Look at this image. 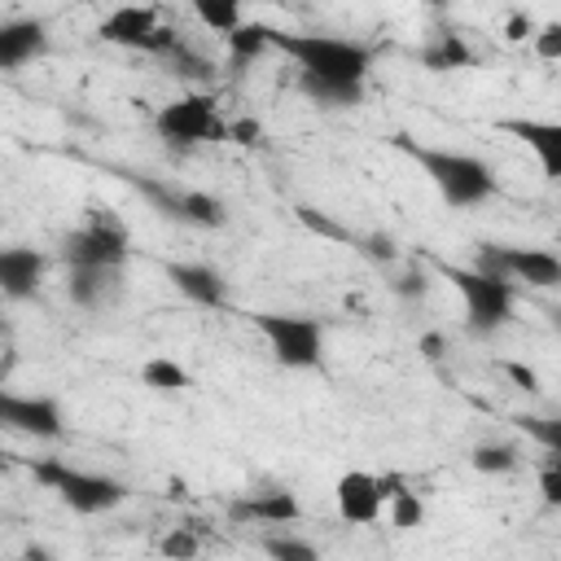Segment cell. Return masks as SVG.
Returning <instances> with one entry per match:
<instances>
[{
	"instance_id": "cell-1",
	"label": "cell",
	"mask_w": 561,
	"mask_h": 561,
	"mask_svg": "<svg viewBox=\"0 0 561 561\" xmlns=\"http://www.w3.org/2000/svg\"><path fill=\"white\" fill-rule=\"evenodd\" d=\"M272 53L298 66L302 88L324 105H359L364 83L373 70V48L346 35H316V31H280L272 26Z\"/></svg>"
},
{
	"instance_id": "cell-2",
	"label": "cell",
	"mask_w": 561,
	"mask_h": 561,
	"mask_svg": "<svg viewBox=\"0 0 561 561\" xmlns=\"http://www.w3.org/2000/svg\"><path fill=\"white\" fill-rule=\"evenodd\" d=\"M394 149H403L421 171L425 180L438 188V197L456 210H469V206H482L491 193H495V171L473 158V153H460V149H438V145H416L412 136H394Z\"/></svg>"
},
{
	"instance_id": "cell-3",
	"label": "cell",
	"mask_w": 561,
	"mask_h": 561,
	"mask_svg": "<svg viewBox=\"0 0 561 561\" xmlns=\"http://www.w3.org/2000/svg\"><path fill=\"white\" fill-rule=\"evenodd\" d=\"M31 478L44 491H53L79 517H101V513H110V508H118L127 500V486L118 478L92 473V469H75V465L53 460V456L48 460H31Z\"/></svg>"
},
{
	"instance_id": "cell-4",
	"label": "cell",
	"mask_w": 561,
	"mask_h": 561,
	"mask_svg": "<svg viewBox=\"0 0 561 561\" xmlns=\"http://www.w3.org/2000/svg\"><path fill=\"white\" fill-rule=\"evenodd\" d=\"M447 280L456 285V294L465 298V329L473 337H491L513 320V302H517V285L500 272L486 267H447Z\"/></svg>"
},
{
	"instance_id": "cell-5",
	"label": "cell",
	"mask_w": 561,
	"mask_h": 561,
	"mask_svg": "<svg viewBox=\"0 0 561 561\" xmlns=\"http://www.w3.org/2000/svg\"><path fill=\"white\" fill-rule=\"evenodd\" d=\"M250 324L263 333L272 359L280 368H294V373H307V368H320L324 359V324L316 316H302V311H254Z\"/></svg>"
},
{
	"instance_id": "cell-6",
	"label": "cell",
	"mask_w": 561,
	"mask_h": 561,
	"mask_svg": "<svg viewBox=\"0 0 561 561\" xmlns=\"http://www.w3.org/2000/svg\"><path fill=\"white\" fill-rule=\"evenodd\" d=\"M153 131H158L167 145H180V149L228 140V123H224V114H219V101H215V92H202V88L171 96V101L153 114Z\"/></svg>"
},
{
	"instance_id": "cell-7",
	"label": "cell",
	"mask_w": 561,
	"mask_h": 561,
	"mask_svg": "<svg viewBox=\"0 0 561 561\" xmlns=\"http://www.w3.org/2000/svg\"><path fill=\"white\" fill-rule=\"evenodd\" d=\"M61 259H66V267H123L127 263V228H123V219L114 210H105V206H88L83 228L66 232Z\"/></svg>"
},
{
	"instance_id": "cell-8",
	"label": "cell",
	"mask_w": 561,
	"mask_h": 561,
	"mask_svg": "<svg viewBox=\"0 0 561 561\" xmlns=\"http://www.w3.org/2000/svg\"><path fill=\"white\" fill-rule=\"evenodd\" d=\"M131 184L162 219H175V224H188V228H224L228 224V206L215 193L180 188V184H167V180H153V175H131Z\"/></svg>"
},
{
	"instance_id": "cell-9",
	"label": "cell",
	"mask_w": 561,
	"mask_h": 561,
	"mask_svg": "<svg viewBox=\"0 0 561 561\" xmlns=\"http://www.w3.org/2000/svg\"><path fill=\"white\" fill-rule=\"evenodd\" d=\"M96 39L114 44V48H136V53H149V57H171L180 48V35L171 26L158 22V9L149 4H118L101 18L96 26Z\"/></svg>"
},
{
	"instance_id": "cell-10",
	"label": "cell",
	"mask_w": 561,
	"mask_h": 561,
	"mask_svg": "<svg viewBox=\"0 0 561 561\" xmlns=\"http://www.w3.org/2000/svg\"><path fill=\"white\" fill-rule=\"evenodd\" d=\"M478 267L508 276L513 285L526 289H561V254L539 250V245H500L482 241L478 245Z\"/></svg>"
},
{
	"instance_id": "cell-11",
	"label": "cell",
	"mask_w": 561,
	"mask_h": 561,
	"mask_svg": "<svg viewBox=\"0 0 561 561\" xmlns=\"http://www.w3.org/2000/svg\"><path fill=\"white\" fill-rule=\"evenodd\" d=\"M0 421L13 434L53 443L66 434V412L53 394H18V390H0Z\"/></svg>"
},
{
	"instance_id": "cell-12",
	"label": "cell",
	"mask_w": 561,
	"mask_h": 561,
	"mask_svg": "<svg viewBox=\"0 0 561 561\" xmlns=\"http://www.w3.org/2000/svg\"><path fill=\"white\" fill-rule=\"evenodd\" d=\"M333 504H337V517L351 522V526H373L386 508V491H381V478L368 473V469H346L337 482H333Z\"/></svg>"
},
{
	"instance_id": "cell-13",
	"label": "cell",
	"mask_w": 561,
	"mask_h": 561,
	"mask_svg": "<svg viewBox=\"0 0 561 561\" xmlns=\"http://www.w3.org/2000/svg\"><path fill=\"white\" fill-rule=\"evenodd\" d=\"M495 127L535 153L543 180L561 184V118H500Z\"/></svg>"
},
{
	"instance_id": "cell-14",
	"label": "cell",
	"mask_w": 561,
	"mask_h": 561,
	"mask_svg": "<svg viewBox=\"0 0 561 561\" xmlns=\"http://www.w3.org/2000/svg\"><path fill=\"white\" fill-rule=\"evenodd\" d=\"M48 276V254L35 250V245H9L0 254V289L9 302H22V298H35V289L44 285Z\"/></svg>"
},
{
	"instance_id": "cell-15",
	"label": "cell",
	"mask_w": 561,
	"mask_h": 561,
	"mask_svg": "<svg viewBox=\"0 0 561 561\" xmlns=\"http://www.w3.org/2000/svg\"><path fill=\"white\" fill-rule=\"evenodd\" d=\"M48 22L44 18H9L0 26V70H22L48 53Z\"/></svg>"
},
{
	"instance_id": "cell-16",
	"label": "cell",
	"mask_w": 561,
	"mask_h": 561,
	"mask_svg": "<svg viewBox=\"0 0 561 561\" xmlns=\"http://www.w3.org/2000/svg\"><path fill=\"white\" fill-rule=\"evenodd\" d=\"M167 280L197 307H224L228 302V280L210 263H167Z\"/></svg>"
},
{
	"instance_id": "cell-17",
	"label": "cell",
	"mask_w": 561,
	"mask_h": 561,
	"mask_svg": "<svg viewBox=\"0 0 561 561\" xmlns=\"http://www.w3.org/2000/svg\"><path fill=\"white\" fill-rule=\"evenodd\" d=\"M232 522H259V526H289L302 517V504L294 491H259V495H245L237 500L232 508Z\"/></svg>"
},
{
	"instance_id": "cell-18",
	"label": "cell",
	"mask_w": 561,
	"mask_h": 561,
	"mask_svg": "<svg viewBox=\"0 0 561 561\" xmlns=\"http://www.w3.org/2000/svg\"><path fill=\"white\" fill-rule=\"evenodd\" d=\"M118 285V267H66V294L75 307H101Z\"/></svg>"
},
{
	"instance_id": "cell-19",
	"label": "cell",
	"mask_w": 561,
	"mask_h": 561,
	"mask_svg": "<svg viewBox=\"0 0 561 561\" xmlns=\"http://www.w3.org/2000/svg\"><path fill=\"white\" fill-rule=\"evenodd\" d=\"M421 66L434 70V75H447V70L473 66V53H469V44H465L456 31H443V35H434V39L421 48Z\"/></svg>"
},
{
	"instance_id": "cell-20",
	"label": "cell",
	"mask_w": 561,
	"mask_h": 561,
	"mask_svg": "<svg viewBox=\"0 0 561 561\" xmlns=\"http://www.w3.org/2000/svg\"><path fill=\"white\" fill-rule=\"evenodd\" d=\"M381 491H386L390 526L412 530V526H421V522H425V504H421V495H416V491H408V486H403V478L386 473V478H381Z\"/></svg>"
},
{
	"instance_id": "cell-21",
	"label": "cell",
	"mask_w": 561,
	"mask_h": 561,
	"mask_svg": "<svg viewBox=\"0 0 561 561\" xmlns=\"http://www.w3.org/2000/svg\"><path fill=\"white\" fill-rule=\"evenodd\" d=\"M188 9H193V18L206 26V31H215V35H232L245 18H241V9H245V0H184Z\"/></svg>"
},
{
	"instance_id": "cell-22",
	"label": "cell",
	"mask_w": 561,
	"mask_h": 561,
	"mask_svg": "<svg viewBox=\"0 0 561 561\" xmlns=\"http://www.w3.org/2000/svg\"><path fill=\"white\" fill-rule=\"evenodd\" d=\"M224 39H228V53H232L237 66H245V61L272 53V26H267V22H241V26H237L232 35H224Z\"/></svg>"
},
{
	"instance_id": "cell-23",
	"label": "cell",
	"mask_w": 561,
	"mask_h": 561,
	"mask_svg": "<svg viewBox=\"0 0 561 561\" xmlns=\"http://www.w3.org/2000/svg\"><path fill=\"white\" fill-rule=\"evenodd\" d=\"M140 381H145L149 390H158V394H180V390H188V373H184V364H175L171 355L145 359V364H140Z\"/></svg>"
},
{
	"instance_id": "cell-24",
	"label": "cell",
	"mask_w": 561,
	"mask_h": 561,
	"mask_svg": "<svg viewBox=\"0 0 561 561\" xmlns=\"http://www.w3.org/2000/svg\"><path fill=\"white\" fill-rule=\"evenodd\" d=\"M469 465L478 473H513L517 469V447L513 443H482V447H473Z\"/></svg>"
},
{
	"instance_id": "cell-25",
	"label": "cell",
	"mask_w": 561,
	"mask_h": 561,
	"mask_svg": "<svg viewBox=\"0 0 561 561\" xmlns=\"http://www.w3.org/2000/svg\"><path fill=\"white\" fill-rule=\"evenodd\" d=\"M517 425L530 443H539L548 456L561 460V416H517Z\"/></svg>"
},
{
	"instance_id": "cell-26",
	"label": "cell",
	"mask_w": 561,
	"mask_h": 561,
	"mask_svg": "<svg viewBox=\"0 0 561 561\" xmlns=\"http://www.w3.org/2000/svg\"><path fill=\"white\" fill-rule=\"evenodd\" d=\"M263 552L276 557V561H316V557H320L316 543L294 539V535H267V539H263Z\"/></svg>"
},
{
	"instance_id": "cell-27",
	"label": "cell",
	"mask_w": 561,
	"mask_h": 561,
	"mask_svg": "<svg viewBox=\"0 0 561 561\" xmlns=\"http://www.w3.org/2000/svg\"><path fill=\"white\" fill-rule=\"evenodd\" d=\"M158 552H167V557H197V552H202V539H197L188 526H175V530L162 535Z\"/></svg>"
},
{
	"instance_id": "cell-28",
	"label": "cell",
	"mask_w": 561,
	"mask_h": 561,
	"mask_svg": "<svg viewBox=\"0 0 561 561\" xmlns=\"http://www.w3.org/2000/svg\"><path fill=\"white\" fill-rule=\"evenodd\" d=\"M298 219H302V228H311V232H320V237H329V241H351V232H346L342 224H333L329 215H320V210H311V206H298Z\"/></svg>"
},
{
	"instance_id": "cell-29",
	"label": "cell",
	"mask_w": 561,
	"mask_h": 561,
	"mask_svg": "<svg viewBox=\"0 0 561 561\" xmlns=\"http://www.w3.org/2000/svg\"><path fill=\"white\" fill-rule=\"evenodd\" d=\"M530 44H535V53L543 61H561V22H539Z\"/></svg>"
},
{
	"instance_id": "cell-30",
	"label": "cell",
	"mask_w": 561,
	"mask_h": 561,
	"mask_svg": "<svg viewBox=\"0 0 561 561\" xmlns=\"http://www.w3.org/2000/svg\"><path fill=\"white\" fill-rule=\"evenodd\" d=\"M539 495H543V504L561 508V460L557 456H548V465L539 469Z\"/></svg>"
},
{
	"instance_id": "cell-31",
	"label": "cell",
	"mask_w": 561,
	"mask_h": 561,
	"mask_svg": "<svg viewBox=\"0 0 561 561\" xmlns=\"http://www.w3.org/2000/svg\"><path fill=\"white\" fill-rule=\"evenodd\" d=\"M390 289H394L399 298H408V302H416V298H425V289H430V280H425V272H416V267H408V272H399V276L390 280Z\"/></svg>"
},
{
	"instance_id": "cell-32",
	"label": "cell",
	"mask_w": 561,
	"mask_h": 561,
	"mask_svg": "<svg viewBox=\"0 0 561 561\" xmlns=\"http://www.w3.org/2000/svg\"><path fill=\"white\" fill-rule=\"evenodd\" d=\"M351 245H355L359 254H368L373 263H394V241H390V237H364V241L351 237Z\"/></svg>"
},
{
	"instance_id": "cell-33",
	"label": "cell",
	"mask_w": 561,
	"mask_h": 561,
	"mask_svg": "<svg viewBox=\"0 0 561 561\" xmlns=\"http://www.w3.org/2000/svg\"><path fill=\"white\" fill-rule=\"evenodd\" d=\"M500 368L508 373V381H513L517 390H526V394H535V390H539V373H535V368H526V364H517V359H504Z\"/></svg>"
},
{
	"instance_id": "cell-34",
	"label": "cell",
	"mask_w": 561,
	"mask_h": 561,
	"mask_svg": "<svg viewBox=\"0 0 561 561\" xmlns=\"http://www.w3.org/2000/svg\"><path fill=\"white\" fill-rule=\"evenodd\" d=\"M228 140H237V145H263V127L254 118H237V123H228Z\"/></svg>"
},
{
	"instance_id": "cell-35",
	"label": "cell",
	"mask_w": 561,
	"mask_h": 561,
	"mask_svg": "<svg viewBox=\"0 0 561 561\" xmlns=\"http://www.w3.org/2000/svg\"><path fill=\"white\" fill-rule=\"evenodd\" d=\"M535 26H539V22H530L526 13H508V22H504V39H513V44L535 39Z\"/></svg>"
},
{
	"instance_id": "cell-36",
	"label": "cell",
	"mask_w": 561,
	"mask_h": 561,
	"mask_svg": "<svg viewBox=\"0 0 561 561\" xmlns=\"http://www.w3.org/2000/svg\"><path fill=\"white\" fill-rule=\"evenodd\" d=\"M421 351H425V359H443V337L438 333H425L421 337Z\"/></svg>"
},
{
	"instance_id": "cell-37",
	"label": "cell",
	"mask_w": 561,
	"mask_h": 561,
	"mask_svg": "<svg viewBox=\"0 0 561 561\" xmlns=\"http://www.w3.org/2000/svg\"><path fill=\"white\" fill-rule=\"evenodd\" d=\"M425 9H447V0H421Z\"/></svg>"
},
{
	"instance_id": "cell-38",
	"label": "cell",
	"mask_w": 561,
	"mask_h": 561,
	"mask_svg": "<svg viewBox=\"0 0 561 561\" xmlns=\"http://www.w3.org/2000/svg\"><path fill=\"white\" fill-rule=\"evenodd\" d=\"M552 324H557V329H561V307H557V311H552Z\"/></svg>"
}]
</instances>
